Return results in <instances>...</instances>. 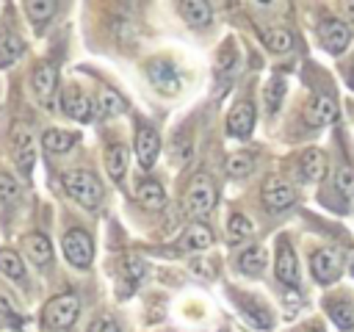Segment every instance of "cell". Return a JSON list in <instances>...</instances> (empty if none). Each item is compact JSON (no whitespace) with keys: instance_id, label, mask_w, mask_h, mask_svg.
I'll use <instances>...</instances> for the list:
<instances>
[{"instance_id":"24","label":"cell","mask_w":354,"mask_h":332,"mask_svg":"<svg viewBox=\"0 0 354 332\" xmlns=\"http://www.w3.org/2000/svg\"><path fill=\"white\" fill-rule=\"evenodd\" d=\"M0 274H6L8 279L14 282H25L28 274H25V263H22V255L11 246H0Z\"/></svg>"},{"instance_id":"16","label":"cell","mask_w":354,"mask_h":332,"mask_svg":"<svg viewBox=\"0 0 354 332\" xmlns=\"http://www.w3.org/2000/svg\"><path fill=\"white\" fill-rule=\"evenodd\" d=\"M326 169H329V158H326L324 149L310 147V149L301 152V158H299V174H301V180L318 183V180L326 177Z\"/></svg>"},{"instance_id":"33","label":"cell","mask_w":354,"mask_h":332,"mask_svg":"<svg viewBox=\"0 0 354 332\" xmlns=\"http://www.w3.org/2000/svg\"><path fill=\"white\" fill-rule=\"evenodd\" d=\"M0 318H8V321H14V326H25L22 321L25 318H19V304H17V296L0 282Z\"/></svg>"},{"instance_id":"42","label":"cell","mask_w":354,"mask_h":332,"mask_svg":"<svg viewBox=\"0 0 354 332\" xmlns=\"http://www.w3.org/2000/svg\"><path fill=\"white\" fill-rule=\"evenodd\" d=\"M348 86L354 89V66H351V72H348Z\"/></svg>"},{"instance_id":"37","label":"cell","mask_w":354,"mask_h":332,"mask_svg":"<svg viewBox=\"0 0 354 332\" xmlns=\"http://www.w3.org/2000/svg\"><path fill=\"white\" fill-rule=\"evenodd\" d=\"M191 152H194V149H191V138H188L185 133L171 138V160H174V163H185V160L191 158Z\"/></svg>"},{"instance_id":"5","label":"cell","mask_w":354,"mask_h":332,"mask_svg":"<svg viewBox=\"0 0 354 332\" xmlns=\"http://www.w3.org/2000/svg\"><path fill=\"white\" fill-rule=\"evenodd\" d=\"M61 249H64L66 263L75 266V268H80V271H86V268L91 266V260H94V243H91V235H88L86 230H80V227H72V230L64 232V238H61Z\"/></svg>"},{"instance_id":"10","label":"cell","mask_w":354,"mask_h":332,"mask_svg":"<svg viewBox=\"0 0 354 332\" xmlns=\"http://www.w3.org/2000/svg\"><path fill=\"white\" fill-rule=\"evenodd\" d=\"M30 89L36 94V102L50 108L53 94L58 89V69H55V64H47V61L36 64V69L30 72Z\"/></svg>"},{"instance_id":"26","label":"cell","mask_w":354,"mask_h":332,"mask_svg":"<svg viewBox=\"0 0 354 332\" xmlns=\"http://www.w3.org/2000/svg\"><path fill=\"white\" fill-rule=\"evenodd\" d=\"M263 268H266V249L263 246L252 243L238 255V271H243L249 277H257V274H263Z\"/></svg>"},{"instance_id":"2","label":"cell","mask_w":354,"mask_h":332,"mask_svg":"<svg viewBox=\"0 0 354 332\" xmlns=\"http://www.w3.org/2000/svg\"><path fill=\"white\" fill-rule=\"evenodd\" d=\"M61 185H64L66 196L75 199L86 210H94L100 205V199H102V183L88 169H69V172H64L61 174Z\"/></svg>"},{"instance_id":"18","label":"cell","mask_w":354,"mask_h":332,"mask_svg":"<svg viewBox=\"0 0 354 332\" xmlns=\"http://www.w3.org/2000/svg\"><path fill=\"white\" fill-rule=\"evenodd\" d=\"M141 279H144V260L136 257V255L122 257V260H119V285H116V293H119V296L133 293Z\"/></svg>"},{"instance_id":"3","label":"cell","mask_w":354,"mask_h":332,"mask_svg":"<svg viewBox=\"0 0 354 332\" xmlns=\"http://www.w3.org/2000/svg\"><path fill=\"white\" fill-rule=\"evenodd\" d=\"M216 199H218L216 183H213L207 174H194L191 183L185 185L183 208H185V213H191V216H207V213L216 208Z\"/></svg>"},{"instance_id":"25","label":"cell","mask_w":354,"mask_h":332,"mask_svg":"<svg viewBox=\"0 0 354 332\" xmlns=\"http://www.w3.org/2000/svg\"><path fill=\"white\" fill-rule=\"evenodd\" d=\"M238 307H241V313L257 326V329H268L271 326V313H268V307L260 302V299H252V296H241V302H238Z\"/></svg>"},{"instance_id":"17","label":"cell","mask_w":354,"mask_h":332,"mask_svg":"<svg viewBox=\"0 0 354 332\" xmlns=\"http://www.w3.org/2000/svg\"><path fill=\"white\" fill-rule=\"evenodd\" d=\"M252 127H254V105L249 100H241L227 113V133L235 138H246L252 133Z\"/></svg>"},{"instance_id":"34","label":"cell","mask_w":354,"mask_h":332,"mask_svg":"<svg viewBox=\"0 0 354 332\" xmlns=\"http://www.w3.org/2000/svg\"><path fill=\"white\" fill-rule=\"evenodd\" d=\"M254 169V158L249 152H232L227 158V174L230 177H246Z\"/></svg>"},{"instance_id":"1","label":"cell","mask_w":354,"mask_h":332,"mask_svg":"<svg viewBox=\"0 0 354 332\" xmlns=\"http://www.w3.org/2000/svg\"><path fill=\"white\" fill-rule=\"evenodd\" d=\"M77 315H80V299L75 293H55L41 307L39 326L44 332H69Z\"/></svg>"},{"instance_id":"4","label":"cell","mask_w":354,"mask_h":332,"mask_svg":"<svg viewBox=\"0 0 354 332\" xmlns=\"http://www.w3.org/2000/svg\"><path fill=\"white\" fill-rule=\"evenodd\" d=\"M8 147H11V158L17 163L19 172L30 174L33 163H36V141H33V130L28 122H14L8 130Z\"/></svg>"},{"instance_id":"21","label":"cell","mask_w":354,"mask_h":332,"mask_svg":"<svg viewBox=\"0 0 354 332\" xmlns=\"http://www.w3.org/2000/svg\"><path fill=\"white\" fill-rule=\"evenodd\" d=\"M136 199L147 210H160L166 205V191H163V185L158 180H141L136 185Z\"/></svg>"},{"instance_id":"29","label":"cell","mask_w":354,"mask_h":332,"mask_svg":"<svg viewBox=\"0 0 354 332\" xmlns=\"http://www.w3.org/2000/svg\"><path fill=\"white\" fill-rule=\"evenodd\" d=\"M55 8H58V6H55L53 0H30V3H25V14H28V19L33 22L36 30H39L44 22L53 19Z\"/></svg>"},{"instance_id":"11","label":"cell","mask_w":354,"mask_h":332,"mask_svg":"<svg viewBox=\"0 0 354 332\" xmlns=\"http://www.w3.org/2000/svg\"><path fill=\"white\" fill-rule=\"evenodd\" d=\"M318 39H321V44L329 50V53H343L346 47H348V42H351V25H346L343 19H335V17H329V19H324L321 25H318Z\"/></svg>"},{"instance_id":"22","label":"cell","mask_w":354,"mask_h":332,"mask_svg":"<svg viewBox=\"0 0 354 332\" xmlns=\"http://www.w3.org/2000/svg\"><path fill=\"white\" fill-rule=\"evenodd\" d=\"M75 144H77V133H72V130H58V127H53V130H44V136H41V147H44L50 155H64V152H69Z\"/></svg>"},{"instance_id":"41","label":"cell","mask_w":354,"mask_h":332,"mask_svg":"<svg viewBox=\"0 0 354 332\" xmlns=\"http://www.w3.org/2000/svg\"><path fill=\"white\" fill-rule=\"evenodd\" d=\"M348 271H351V277H354V252L348 255Z\"/></svg>"},{"instance_id":"30","label":"cell","mask_w":354,"mask_h":332,"mask_svg":"<svg viewBox=\"0 0 354 332\" xmlns=\"http://www.w3.org/2000/svg\"><path fill=\"white\" fill-rule=\"evenodd\" d=\"M263 42L271 53H288L293 47V33L288 28H266L263 30Z\"/></svg>"},{"instance_id":"7","label":"cell","mask_w":354,"mask_h":332,"mask_svg":"<svg viewBox=\"0 0 354 332\" xmlns=\"http://www.w3.org/2000/svg\"><path fill=\"white\" fill-rule=\"evenodd\" d=\"M61 113H66L75 122H88L94 116V100L88 97V91L77 83H69L61 91Z\"/></svg>"},{"instance_id":"19","label":"cell","mask_w":354,"mask_h":332,"mask_svg":"<svg viewBox=\"0 0 354 332\" xmlns=\"http://www.w3.org/2000/svg\"><path fill=\"white\" fill-rule=\"evenodd\" d=\"M326 313L329 318L343 329V332H351L354 329V302H348L346 296H326Z\"/></svg>"},{"instance_id":"38","label":"cell","mask_w":354,"mask_h":332,"mask_svg":"<svg viewBox=\"0 0 354 332\" xmlns=\"http://www.w3.org/2000/svg\"><path fill=\"white\" fill-rule=\"evenodd\" d=\"M17 196H19V183L6 169H0V202H14Z\"/></svg>"},{"instance_id":"36","label":"cell","mask_w":354,"mask_h":332,"mask_svg":"<svg viewBox=\"0 0 354 332\" xmlns=\"http://www.w3.org/2000/svg\"><path fill=\"white\" fill-rule=\"evenodd\" d=\"M335 188H337L343 196L354 199V169H351V166L335 169Z\"/></svg>"},{"instance_id":"40","label":"cell","mask_w":354,"mask_h":332,"mask_svg":"<svg viewBox=\"0 0 354 332\" xmlns=\"http://www.w3.org/2000/svg\"><path fill=\"white\" fill-rule=\"evenodd\" d=\"M299 332H324V326H321L318 321H310V324H307L304 329H299Z\"/></svg>"},{"instance_id":"8","label":"cell","mask_w":354,"mask_h":332,"mask_svg":"<svg viewBox=\"0 0 354 332\" xmlns=\"http://www.w3.org/2000/svg\"><path fill=\"white\" fill-rule=\"evenodd\" d=\"M340 268H343V260H340V252L332 249V246H321L313 252L310 257V271L315 277L318 285H329L340 277Z\"/></svg>"},{"instance_id":"20","label":"cell","mask_w":354,"mask_h":332,"mask_svg":"<svg viewBox=\"0 0 354 332\" xmlns=\"http://www.w3.org/2000/svg\"><path fill=\"white\" fill-rule=\"evenodd\" d=\"M177 14L191 25V28H205L213 19V8L205 0H183L177 3Z\"/></svg>"},{"instance_id":"35","label":"cell","mask_w":354,"mask_h":332,"mask_svg":"<svg viewBox=\"0 0 354 332\" xmlns=\"http://www.w3.org/2000/svg\"><path fill=\"white\" fill-rule=\"evenodd\" d=\"M282 97H285V80L279 75H274L266 83V108H268V113H277V108L282 105Z\"/></svg>"},{"instance_id":"27","label":"cell","mask_w":354,"mask_h":332,"mask_svg":"<svg viewBox=\"0 0 354 332\" xmlns=\"http://www.w3.org/2000/svg\"><path fill=\"white\" fill-rule=\"evenodd\" d=\"M22 55V39L11 28H0V66H11Z\"/></svg>"},{"instance_id":"12","label":"cell","mask_w":354,"mask_h":332,"mask_svg":"<svg viewBox=\"0 0 354 332\" xmlns=\"http://www.w3.org/2000/svg\"><path fill=\"white\" fill-rule=\"evenodd\" d=\"M304 122L307 127H326L329 122H335L337 116V102L329 94H313L304 105Z\"/></svg>"},{"instance_id":"32","label":"cell","mask_w":354,"mask_h":332,"mask_svg":"<svg viewBox=\"0 0 354 332\" xmlns=\"http://www.w3.org/2000/svg\"><path fill=\"white\" fill-rule=\"evenodd\" d=\"M97 111H100V116H116V113L124 111V100L113 89L102 86L100 89V100H97Z\"/></svg>"},{"instance_id":"14","label":"cell","mask_w":354,"mask_h":332,"mask_svg":"<svg viewBox=\"0 0 354 332\" xmlns=\"http://www.w3.org/2000/svg\"><path fill=\"white\" fill-rule=\"evenodd\" d=\"M22 252L36 268H50L53 263V243L44 232H28L22 235Z\"/></svg>"},{"instance_id":"28","label":"cell","mask_w":354,"mask_h":332,"mask_svg":"<svg viewBox=\"0 0 354 332\" xmlns=\"http://www.w3.org/2000/svg\"><path fill=\"white\" fill-rule=\"evenodd\" d=\"M105 169L111 174V180H122L124 172H127V147L124 144H111L105 149Z\"/></svg>"},{"instance_id":"31","label":"cell","mask_w":354,"mask_h":332,"mask_svg":"<svg viewBox=\"0 0 354 332\" xmlns=\"http://www.w3.org/2000/svg\"><path fill=\"white\" fill-rule=\"evenodd\" d=\"M252 221L243 216V213H232L230 219H227V241L230 243H241V241H246L249 235H252Z\"/></svg>"},{"instance_id":"23","label":"cell","mask_w":354,"mask_h":332,"mask_svg":"<svg viewBox=\"0 0 354 332\" xmlns=\"http://www.w3.org/2000/svg\"><path fill=\"white\" fill-rule=\"evenodd\" d=\"M180 246H183V249H196V252L213 246V232H210V227H207V224H199V221L188 224V227L183 230Z\"/></svg>"},{"instance_id":"6","label":"cell","mask_w":354,"mask_h":332,"mask_svg":"<svg viewBox=\"0 0 354 332\" xmlns=\"http://www.w3.org/2000/svg\"><path fill=\"white\" fill-rule=\"evenodd\" d=\"M144 75L152 83V89L160 91V94H166V97L177 94L180 86H183L180 83V72H177V66L169 58H149L144 64Z\"/></svg>"},{"instance_id":"15","label":"cell","mask_w":354,"mask_h":332,"mask_svg":"<svg viewBox=\"0 0 354 332\" xmlns=\"http://www.w3.org/2000/svg\"><path fill=\"white\" fill-rule=\"evenodd\" d=\"M158 155H160V136L152 127L138 124V130H136V158H138V163L144 169H149L158 160Z\"/></svg>"},{"instance_id":"13","label":"cell","mask_w":354,"mask_h":332,"mask_svg":"<svg viewBox=\"0 0 354 332\" xmlns=\"http://www.w3.org/2000/svg\"><path fill=\"white\" fill-rule=\"evenodd\" d=\"M274 268H277V279L282 285H288V288L299 285V263H296V255H293V246L288 238H279V243H277Z\"/></svg>"},{"instance_id":"9","label":"cell","mask_w":354,"mask_h":332,"mask_svg":"<svg viewBox=\"0 0 354 332\" xmlns=\"http://www.w3.org/2000/svg\"><path fill=\"white\" fill-rule=\"evenodd\" d=\"M260 196H263V205L268 210H282L288 205L296 202V191L288 180H282L279 174H268L263 180V188H260Z\"/></svg>"},{"instance_id":"39","label":"cell","mask_w":354,"mask_h":332,"mask_svg":"<svg viewBox=\"0 0 354 332\" xmlns=\"http://www.w3.org/2000/svg\"><path fill=\"white\" fill-rule=\"evenodd\" d=\"M86 332H122V329H119V324H116L113 318L100 315V318H94V321L86 326Z\"/></svg>"}]
</instances>
